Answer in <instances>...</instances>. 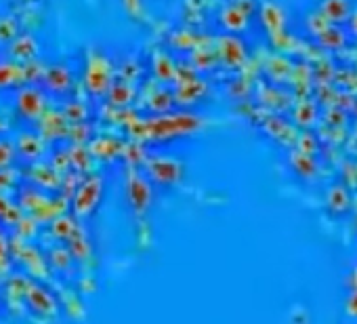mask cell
Listing matches in <instances>:
<instances>
[{"label": "cell", "mask_w": 357, "mask_h": 324, "mask_svg": "<svg viewBox=\"0 0 357 324\" xmlns=\"http://www.w3.org/2000/svg\"><path fill=\"white\" fill-rule=\"evenodd\" d=\"M101 194H103V182H101L99 175H93L86 182H82L80 188L74 192V200H72L74 215L76 217L91 215L97 209V205L101 200Z\"/></svg>", "instance_id": "6da1fadb"}, {"label": "cell", "mask_w": 357, "mask_h": 324, "mask_svg": "<svg viewBox=\"0 0 357 324\" xmlns=\"http://www.w3.org/2000/svg\"><path fill=\"white\" fill-rule=\"evenodd\" d=\"M24 301H26V307H28L34 316H40V318H51V316H55L57 309H59L55 295H53L49 288H45L43 284L32 282V280H28V284H26Z\"/></svg>", "instance_id": "7a4b0ae2"}, {"label": "cell", "mask_w": 357, "mask_h": 324, "mask_svg": "<svg viewBox=\"0 0 357 324\" xmlns=\"http://www.w3.org/2000/svg\"><path fill=\"white\" fill-rule=\"evenodd\" d=\"M45 93L36 87V84H26L17 91L15 95V110L22 118L26 120H38L40 116H45Z\"/></svg>", "instance_id": "3957f363"}, {"label": "cell", "mask_w": 357, "mask_h": 324, "mask_svg": "<svg viewBox=\"0 0 357 324\" xmlns=\"http://www.w3.org/2000/svg\"><path fill=\"white\" fill-rule=\"evenodd\" d=\"M126 192H128V200H130V207L135 209V213H145L149 202H151V188H149V184L141 175L132 173L128 184H126Z\"/></svg>", "instance_id": "277c9868"}, {"label": "cell", "mask_w": 357, "mask_h": 324, "mask_svg": "<svg viewBox=\"0 0 357 324\" xmlns=\"http://www.w3.org/2000/svg\"><path fill=\"white\" fill-rule=\"evenodd\" d=\"M9 55L17 64H32L38 55V43L32 34H22L9 45Z\"/></svg>", "instance_id": "5b68a950"}, {"label": "cell", "mask_w": 357, "mask_h": 324, "mask_svg": "<svg viewBox=\"0 0 357 324\" xmlns=\"http://www.w3.org/2000/svg\"><path fill=\"white\" fill-rule=\"evenodd\" d=\"M43 84L47 91L51 93H66L70 87H72V74L66 66L57 64V66H51L45 70V76H43Z\"/></svg>", "instance_id": "8992f818"}, {"label": "cell", "mask_w": 357, "mask_h": 324, "mask_svg": "<svg viewBox=\"0 0 357 324\" xmlns=\"http://www.w3.org/2000/svg\"><path fill=\"white\" fill-rule=\"evenodd\" d=\"M149 175L153 182L168 186V184H174L181 179V167L170 160H153L149 165Z\"/></svg>", "instance_id": "52a82bcc"}, {"label": "cell", "mask_w": 357, "mask_h": 324, "mask_svg": "<svg viewBox=\"0 0 357 324\" xmlns=\"http://www.w3.org/2000/svg\"><path fill=\"white\" fill-rule=\"evenodd\" d=\"M15 147H17V154L24 156L30 162H36L43 156V149H45L43 139L38 135H34V133H22L17 137V141H15Z\"/></svg>", "instance_id": "ba28073f"}, {"label": "cell", "mask_w": 357, "mask_h": 324, "mask_svg": "<svg viewBox=\"0 0 357 324\" xmlns=\"http://www.w3.org/2000/svg\"><path fill=\"white\" fill-rule=\"evenodd\" d=\"M26 80V66L17 61H0V89L20 87Z\"/></svg>", "instance_id": "9c48e42d"}, {"label": "cell", "mask_w": 357, "mask_h": 324, "mask_svg": "<svg viewBox=\"0 0 357 324\" xmlns=\"http://www.w3.org/2000/svg\"><path fill=\"white\" fill-rule=\"evenodd\" d=\"M51 230H53V234H55L59 240H66V242H70V240L74 238V234L78 232L74 219H70V217H66V215L57 217V219L51 223Z\"/></svg>", "instance_id": "30bf717a"}, {"label": "cell", "mask_w": 357, "mask_h": 324, "mask_svg": "<svg viewBox=\"0 0 357 324\" xmlns=\"http://www.w3.org/2000/svg\"><path fill=\"white\" fill-rule=\"evenodd\" d=\"M15 158H17L15 143L9 141V139H5V137H0V171H3V169H11Z\"/></svg>", "instance_id": "8fae6325"}, {"label": "cell", "mask_w": 357, "mask_h": 324, "mask_svg": "<svg viewBox=\"0 0 357 324\" xmlns=\"http://www.w3.org/2000/svg\"><path fill=\"white\" fill-rule=\"evenodd\" d=\"M328 207L334 211V213H342L347 207H349V194L344 188H338L334 186L328 194Z\"/></svg>", "instance_id": "7c38bea8"}, {"label": "cell", "mask_w": 357, "mask_h": 324, "mask_svg": "<svg viewBox=\"0 0 357 324\" xmlns=\"http://www.w3.org/2000/svg\"><path fill=\"white\" fill-rule=\"evenodd\" d=\"M20 215H22L20 209L15 205H11V200L5 194H0V221L13 226V223H17Z\"/></svg>", "instance_id": "4fadbf2b"}, {"label": "cell", "mask_w": 357, "mask_h": 324, "mask_svg": "<svg viewBox=\"0 0 357 324\" xmlns=\"http://www.w3.org/2000/svg\"><path fill=\"white\" fill-rule=\"evenodd\" d=\"M17 38V22L11 15L0 17V43L15 40Z\"/></svg>", "instance_id": "5bb4252c"}, {"label": "cell", "mask_w": 357, "mask_h": 324, "mask_svg": "<svg viewBox=\"0 0 357 324\" xmlns=\"http://www.w3.org/2000/svg\"><path fill=\"white\" fill-rule=\"evenodd\" d=\"M51 263L55 265V267H59V270H68L70 265H72V255H70V251L68 249H61V246H57L53 253H51Z\"/></svg>", "instance_id": "9a60e30c"}, {"label": "cell", "mask_w": 357, "mask_h": 324, "mask_svg": "<svg viewBox=\"0 0 357 324\" xmlns=\"http://www.w3.org/2000/svg\"><path fill=\"white\" fill-rule=\"evenodd\" d=\"M13 182H15V171H11V169L0 171V194H5L13 186Z\"/></svg>", "instance_id": "2e32d148"}, {"label": "cell", "mask_w": 357, "mask_h": 324, "mask_svg": "<svg viewBox=\"0 0 357 324\" xmlns=\"http://www.w3.org/2000/svg\"><path fill=\"white\" fill-rule=\"evenodd\" d=\"M347 307H349V314H357V290H353L351 293V297H349V303H347Z\"/></svg>", "instance_id": "e0dca14e"}, {"label": "cell", "mask_w": 357, "mask_h": 324, "mask_svg": "<svg viewBox=\"0 0 357 324\" xmlns=\"http://www.w3.org/2000/svg\"><path fill=\"white\" fill-rule=\"evenodd\" d=\"M7 251H9V246H7V240L0 236V261H3L5 257H7Z\"/></svg>", "instance_id": "ac0fdd59"}, {"label": "cell", "mask_w": 357, "mask_h": 324, "mask_svg": "<svg viewBox=\"0 0 357 324\" xmlns=\"http://www.w3.org/2000/svg\"><path fill=\"white\" fill-rule=\"evenodd\" d=\"M7 128H9V122H7V118L3 116V112H0V135L7 133Z\"/></svg>", "instance_id": "d6986e66"}]
</instances>
